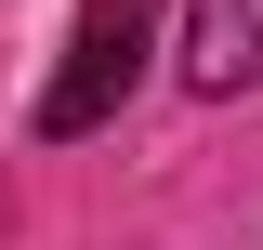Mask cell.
<instances>
[{"mask_svg": "<svg viewBox=\"0 0 263 250\" xmlns=\"http://www.w3.org/2000/svg\"><path fill=\"white\" fill-rule=\"evenodd\" d=\"M145 27H158V0H79V40H66V79L40 105V132H92L105 105L145 79Z\"/></svg>", "mask_w": 263, "mask_h": 250, "instance_id": "6da1fadb", "label": "cell"}, {"mask_svg": "<svg viewBox=\"0 0 263 250\" xmlns=\"http://www.w3.org/2000/svg\"><path fill=\"white\" fill-rule=\"evenodd\" d=\"M184 79H197V93H250V79H263V0H197Z\"/></svg>", "mask_w": 263, "mask_h": 250, "instance_id": "7a4b0ae2", "label": "cell"}]
</instances>
